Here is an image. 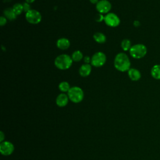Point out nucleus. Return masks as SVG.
Segmentation results:
<instances>
[{"label": "nucleus", "instance_id": "nucleus-1", "mask_svg": "<svg viewBox=\"0 0 160 160\" xmlns=\"http://www.w3.org/2000/svg\"><path fill=\"white\" fill-rule=\"evenodd\" d=\"M114 66L117 70L121 72H125L130 69L131 61L126 54L119 52L114 58Z\"/></svg>", "mask_w": 160, "mask_h": 160}, {"label": "nucleus", "instance_id": "nucleus-2", "mask_svg": "<svg viewBox=\"0 0 160 160\" xmlns=\"http://www.w3.org/2000/svg\"><path fill=\"white\" fill-rule=\"evenodd\" d=\"M72 61L71 57L68 54H62L56 58L54 60V65L59 69L66 70L71 66Z\"/></svg>", "mask_w": 160, "mask_h": 160}, {"label": "nucleus", "instance_id": "nucleus-3", "mask_svg": "<svg viewBox=\"0 0 160 160\" xmlns=\"http://www.w3.org/2000/svg\"><path fill=\"white\" fill-rule=\"evenodd\" d=\"M148 52L146 46L143 44H136L131 46L129 49V54L134 59H139L144 58Z\"/></svg>", "mask_w": 160, "mask_h": 160}, {"label": "nucleus", "instance_id": "nucleus-4", "mask_svg": "<svg viewBox=\"0 0 160 160\" xmlns=\"http://www.w3.org/2000/svg\"><path fill=\"white\" fill-rule=\"evenodd\" d=\"M68 96L70 101L74 103L81 102L84 98V92L82 89L78 86H73L70 88L68 92Z\"/></svg>", "mask_w": 160, "mask_h": 160}, {"label": "nucleus", "instance_id": "nucleus-5", "mask_svg": "<svg viewBox=\"0 0 160 160\" xmlns=\"http://www.w3.org/2000/svg\"><path fill=\"white\" fill-rule=\"evenodd\" d=\"M25 18L29 23L32 24H39L42 19L41 13L35 9H31L28 12H26Z\"/></svg>", "mask_w": 160, "mask_h": 160}, {"label": "nucleus", "instance_id": "nucleus-6", "mask_svg": "<svg viewBox=\"0 0 160 160\" xmlns=\"http://www.w3.org/2000/svg\"><path fill=\"white\" fill-rule=\"evenodd\" d=\"M106 61V56L102 52H97L91 57V64L92 66L99 68L102 66Z\"/></svg>", "mask_w": 160, "mask_h": 160}, {"label": "nucleus", "instance_id": "nucleus-7", "mask_svg": "<svg viewBox=\"0 0 160 160\" xmlns=\"http://www.w3.org/2000/svg\"><path fill=\"white\" fill-rule=\"evenodd\" d=\"M104 21L107 26L112 28L117 27L120 24V19L118 18V16L114 13L112 12L108 13L104 16Z\"/></svg>", "mask_w": 160, "mask_h": 160}, {"label": "nucleus", "instance_id": "nucleus-8", "mask_svg": "<svg viewBox=\"0 0 160 160\" xmlns=\"http://www.w3.org/2000/svg\"><path fill=\"white\" fill-rule=\"evenodd\" d=\"M14 150L13 144L9 141H4L0 144V152L3 156L11 155Z\"/></svg>", "mask_w": 160, "mask_h": 160}, {"label": "nucleus", "instance_id": "nucleus-9", "mask_svg": "<svg viewBox=\"0 0 160 160\" xmlns=\"http://www.w3.org/2000/svg\"><path fill=\"white\" fill-rule=\"evenodd\" d=\"M96 8L99 13H108L111 9V4L108 0H100L96 4Z\"/></svg>", "mask_w": 160, "mask_h": 160}, {"label": "nucleus", "instance_id": "nucleus-10", "mask_svg": "<svg viewBox=\"0 0 160 160\" xmlns=\"http://www.w3.org/2000/svg\"><path fill=\"white\" fill-rule=\"evenodd\" d=\"M69 99L68 94H66L65 93H61L57 96L56 103L59 107H64L68 104Z\"/></svg>", "mask_w": 160, "mask_h": 160}, {"label": "nucleus", "instance_id": "nucleus-11", "mask_svg": "<svg viewBox=\"0 0 160 160\" xmlns=\"http://www.w3.org/2000/svg\"><path fill=\"white\" fill-rule=\"evenodd\" d=\"M128 74L129 79L134 81H138L141 78V74L140 71L135 68H130L128 71Z\"/></svg>", "mask_w": 160, "mask_h": 160}, {"label": "nucleus", "instance_id": "nucleus-12", "mask_svg": "<svg viewBox=\"0 0 160 160\" xmlns=\"http://www.w3.org/2000/svg\"><path fill=\"white\" fill-rule=\"evenodd\" d=\"M91 70H92L91 66L89 64L85 63L80 67L79 69V73L81 76L85 78L88 76L90 74Z\"/></svg>", "mask_w": 160, "mask_h": 160}, {"label": "nucleus", "instance_id": "nucleus-13", "mask_svg": "<svg viewBox=\"0 0 160 160\" xmlns=\"http://www.w3.org/2000/svg\"><path fill=\"white\" fill-rule=\"evenodd\" d=\"M57 47L62 50H65L69 48L70 46V41L65 38L59 39L56 42Z\"/></svg>", "mask_w": 160, "mask_h": 160}, {"label": "nucleus", "instance_id": "nucleus-14", "mask_svg": "<svg viewBox=\"0 0 160 160\" xmlns=\"http://www.w3.org/2000/svg\"><path fill=\"white\" fill-rule=\"evenodd\" d=\"M151 75L154 79L160 80V64H155L152 67Z\"/></svg>", "mask_w": 160, "mask_h": 160}, {"label": "nucleus", "instance_id": "nucleus-15", "mask_svg": "<svg viewBox=\"0 0 160 160\" xmlns=\"http://www.w3.org/2000/svg\"><path fill=\"white\" fill-rule=\"evenodd\" d=\"M4 17L6 18V19H9V20H14L16 18V14L14 12V11H13L12 8H6L4 11Z\"/></svg>", "mask_w": 160, "mask_h": 160}, {"label": "nucleus", "instance_id": "nucleus-16", "mask_svg": "<svg viewBox=\"0 0 160 160\" xmlns=\"http://www.w3.org/2000/svg\"><path fill=\"white\" fill-rule=\"evenodd\" d=\"M93 38L95 40V41H96L98 43H100V44L104 43L106 41V36L103 33L99 32H97L94 33L93 35Z\"/></svg>", "mask_w": 160, "mask_h": 160}, {"label": "nucleus", "instance_id": "nucleus-17", "mask_svg": "<svg viewBox=\"0 0 160 160\" xmlns=\"http://www.w3.org/2000/svg\"><path fill=\"white\" fill-rule=\"evenodd\" d=\"M121 46L122 48V49L124 51H129V49L131 48V41L128 39H124L121 41Z\"/></svg>", "mask_w": 160, "mask_h": 160}, {"label": "nucleus", "instance_id": "nucleus-18", "mask_svg": "<svg viewBox=\"0 0 160 160\" xmlns=\"http://www.w3.org/2000/svg\"><path fill=\"white\" fill-rule=\"evenodd\" d=\"M58 88H59V89L62 92H68L71 88L69 84L66 81H62L60 82L59 84Z\"/></svg>", "mask_w": 160, "mask_h": 160}, {"label": "nucleus", "instance_id": "nucleus-19", "mask_svg": "<svg viewBox=\"0 0 160 160\" xmlns=\"http://www.w3.org/2000/svg\"><path fill=\"white\" fill-rule=\"evenodd\" d=\"M71 58H72L73 61H75V62L80 61L83 58L82 53L80 51H78H78H75L72 54Z\"/></svg>", "mask_w": 160, "mask_h": 160}, {"label": "nucleus", "instance_id": "nucleus-20", "mask_svg": "<svg viewBox=\"0 0 160 160\" xmlns=\"http://www.w3.org/2000/svg\"><path fill=\"white\" fill-rule=\"evenodd\" d=\"M12 8L14 12L16 14V15H19L21 14L22 11H24L23 5L21 3H16L15 4L13 5Z\"/></svg>", "mask_w": 160, "mask_h": 160}, {"label": "nucleus", "instance_id": "nucleus-21", "mask_svg": "<svg viewBox=\"0 0 160 160\" xmlns=\"http://www.w3.org/2000/svg\"><path fill=\"white\" fill-rule=\"evenodd\" d=\"M94 19H95L96 21H97L98 22H101L104 20V16L101 13H98V14H96Z\"/></svg>", "mask_w": 160, "mask_h": 160}, {"label": "nucleus", "instance_id": "nucleus-22", "mask_svg": "<svg viewBox=\"0 0 160 160\" xmlns=\"http://www.w3.org/2000/svg\"><path fill=\"white\" fill-rule=\"evenodd\" d=\"M22 5H23V9H24V11L25 12H28L29 10H31V6H30V5H29V3H28V2H24L23 4H22Z\"/></svg>", "mask_w": 160, "mask_h": 160}, {"label": "nucleus", "instance_id": "nucleus-23", "mask_svg": "<svg viewBox=\"0 0 160 160\" xmlns=\"http://www.w3.org/2000/svg\"><path fill=\"white\" fill-rule=\"evenodd\" d=\"M7 22V19L6 17L4 16H1V18H0V25L1 26L5 25Z\"/></svg>", "mask_w": 160, "mask_h": 160}, {"label": "nucleus", "instance_id": "nucleus-24", "mask_svg": "<svg viewBox=\"0 0 160 160\" xmlns=\"http://www.w3.org/2000/svg\"><path fill=\"white\" fill-rule=\"evenodd\" d=\"M91 58H90L88 56L84 57V61L85 62L86 64H89V62H91Z\"/></svg>", "mask_w": 160, "mask_h": 160}, {"label": "nucleus", "instance_id": "nucleus-25", "mask_svg": "<svg viewBox=\"0 0 160 160\" xmlns=\"http://www.w3.org/2000/svg\"><path fill=\"white\" fill-rule=\"evenodd\" d=\"M0 141H1V142H2V141H4V133H3V132L2 131H1L0 132Z\"/></svg>", "mask_w": 160, "mask_h": 160}, {"label": "nucleus", "instance_id": "nucleus-26", "mask_svg": "<svg viewBox=\"0 0 160 160\" xmlns=\"http://www.w3.org/2000/svg\"><path fill=\"white\" fill-rule=\"evenodd\" d=\"M139 24H140V23H139V22L138 21H135L134 22V25L136 27H138Z\"/></svg>", "mask_w": 160, "mask_h": 160}, {"label": "nucleus", "instance_id": "nucleus-27", "mask_svg": "<svg viewBox=\"0 0 160 160\" xmlns=\"http://www.w3.org/2000/svg\"><path fill=\"white\" fill-rule=\"evenodd\" d=\"M90 2L92 3V4H97L98 2L99 1V0H89Z\"/></svg>", "mask_w": 160, "mask_h": 160}, {"label": "nucleus", "instance_id": "nucleus-28", "mask_svg": "<svg viewBox=\"0 0 160 160\" xmlns=\"http://www.w3.org/2000/svg\"><path fill=\"white\" fill-rule=\"evenodd\" d=\"M26 1V2H28V3H29V4H30V3H32V2H33L35 0H25Z\"/></svg>", "mask_w": 160, "mask_h": 160}]
</instances>
